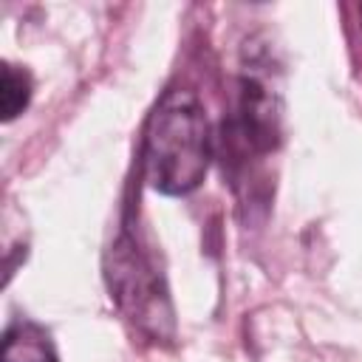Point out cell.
<instances>
[{"instance_id":"cell-1","label":"cell","mask_w":362,"mask_h":362,"mask_svg":"<svg viewBox=\"0 0 362 362\" xmlns=\"http://www.w3.org/2000/svg\"><path fill=\"white\" fill-rule=\"evenodd\" d=\"M212 161V133L201 99L187 88H170L153 105L144 141L141 175L161 195H187L201 187Z\"/></svg>"},{"instance_id":"cell-2","label":"cell","mask_w":362,"mask_h":362,"mask_svg":"<svg viewBox=\"0 0 362 362\" xmlns=\"http://www.w3.org/2000/svg\"><path fill=\"white\" fill-rule=\"evenodd\" d=\"M105 277L110 300L136 331L153 342L175 339V308L156 246L127 221L105 255Z\"/></svg>"},{"instance_id":"cell-3","label":"cell","mask_w":362,"mask_h":362,"mask_svg":"<svg viewBox=\"0 0 362 362\" xmlns=\"http://www.w3.org/2000/svg\"><path fill=\"white\" fill-rule=\"evenodd\" d=\"M235 139L257 153L266 156L277 150L283 136V96L266 54H252L249 65L238 82V113H235Z\"/></svg>"},{"instance_id":"cell-4","label":"cell","mask_w":362,"mask_h":362,"mask_svg":"<svg viewBox=\"0 0 362 362\" xmlns=\"http://www.w3.org/2000/svg\"><path fill=\"white\" fill-rule=\"evenodd\" d=\"M3 362H59L48 334L34 322H14L3 339Z\"/></svg>"},{"instance_id":"cell-5","label":"cell","mask_w":362,"mask_h":362,"mask_svg":"<svg viewBox=\"0 0 362 362\" xmlns=\"http://www.w3.org/2000/svg\"><path fill=\"white\" fill-rule=\"evenodd\" d=\"M31 90H34L31 76H28L23 68L6 62V65H3V79H0V110H3V119H6V122L17 119V116L28 107Z\"/></svg>"}]
</instances>
